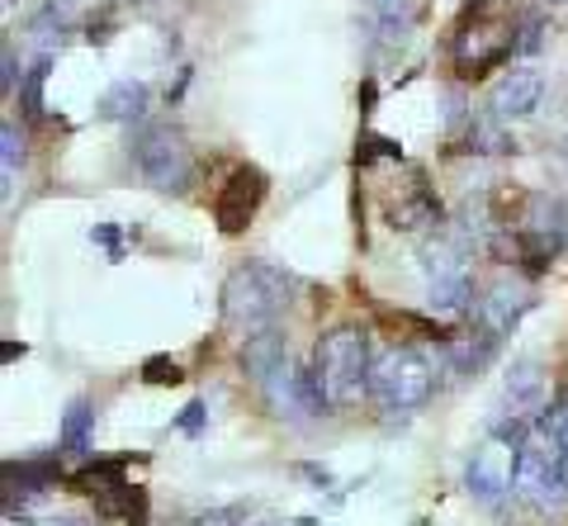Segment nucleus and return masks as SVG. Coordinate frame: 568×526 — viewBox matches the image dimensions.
I'll use <instances>...</instances> for the list:
<instances>
[{
    "mask_svg": "<svg viewBox=\"0 0 568 526\" xmlns=\"http://www.w3.org/2000/svg\"><path fill=\"white\" fill-rule=\"evenodd\" d=\"M517 494L530 507H559L568 498V451L545 417L526 427L517 446Z\"/></svg>",
    "mask_w": 568,
    "mask_h": 526,
    "instance_id": "7ed1b4c3",
    "label": "nucleus"
},
{
    "mask_svg": "<svg viewBox=\"0 0 568 526\" xmlns=\"http://www.w3.org/2000/svg\"><path fill=\"white\" fill-rule=\"evenodd\" d=\"M497 124H503V119H478V124H469V152H493V156H497V152H511V148H517Z\"/></svg>",
    "mask_w": 568,
    "mask_h": 526,
    "instance_id": "412c9836",
    "label": "nucleus"
},
{
    "mask_svg": "<svg viewBox=\"0 0 568 526\" xmlns=\"http://www.w3.org/2000/svg\"><path fill=\"white\" fill-rule=\"evenodd\" d=\"M436 390L432 361L413 346H388L375 356V371H369V398L379 403L384 413H413L422 408Z\"/></svg>",
    "mask_w": 568,
    "mask_h": 526,
    "instance_id": "20e7f679",
    "label": "nucleus"
},
{
    "mask_svg": "<svg viewBox=\"0 0 568 526\" xmlns=\"http://www.w3.org/2000/svg\"><path fill=\"white\" fill-rule=\"evenodd\" d=\"M129 156H133L142 181L156 185V190H185L190 171H194L190 143H185V133L175 124H142L129 138Z\"/></svg>",
    "mask_w": 568,
    "mask_h": 526,
    "instance_id": "39448f33",
    "label": "nucleus"
},
{
    "mask_svg": "<svg viewBox=\"0 0 568 526\" xmlns=\"http://www.w3.org/2000/svg\"><path fill=\"white\" fill-rule=\"evenodd\" d=\"M148 114V85L142 81H114L110 91L100 95V119H114V124H133V119Z\"/></svg>",
    "mask_w": 568,
    "mask_h": 526,
    "instance_id": "4468645a",
    "label": "nucleus"
},
{
    "mask_svg": "<svg viewBox=\"0 0 568 526\" xmlns=\"http://www.w3.org/2000/svg\"><path fill=\"white\" fill-rule=\"evenodd\" d=\"M474 24L465 20L455 33V67L459 77H484L493 67H503L511 52H517V24H503V20H488V0L469 6Z\"/></svg>",
    "mask_w": 568,
    "mask_h": 526,
    "instance_id": "423d86ee",
    "label": "nucleus"
},
{
    "mask_svg": "<svg viewBox=\"0 0 568 526\" xmlns=\"http://www.w3.org/2000/svg\"><path fill=\"white\" fill-rule=\"evenodd\" d=\"M48 67H52V58H39L24 72V81H20V110H24V119H39L43 114V81H48Z\"/></svg>",
    "mask_w": 568,
    "mask_h": 526,
    "instance_id": "aec40b11",
    "label": "nucleus"
},
{
    "mask_svg": "<svg viewBox=\"0 0 568 526\" xmlns=\"http://www.w3.org/2000/svg\"><path fill=\"white\" fill-rule=\"evenodd\" d=\"M530 304L536 300H530L526 285H517V280H497L484 300H478V327H488L493 337H503V332H511L526 318Z\"/></svg>",
    "mask_w": 568,
    "mask_h": 526,
    "instance_id": "9d476101",
    "label": "nucleus"
},
{
    "mask_svg": "<svg viewBox=\"0 0 568 526\" xmlns=\"http://www.w3.org/2000/svg\"><path fill=\"white\" fill-rule=\"evenodd\" d=\"M540 95H545V77L536 72V67H511V72L493 85L488 95V114L493 119H526L540 110Z\"/></svg>",
    "mask_w": 568,
    "mask_h": 526,
    "instance_id": "1a4fd4ad",
    "label": "nucleus"
},
{
    "mask_svg": "<svg viewBox=\"0 0 568 526\" xmlns=\"http://www.w3.org/2000/svg\"><path fill=\"white\" fill-rule=\"evenodd\" d=\"M142 380L148 384H181V365L166 361V356H152V361H142Z\"/></svg>",
    "mask_w": 568,
    "mask_h": 526,
    "instance_id": "b1692460",
    "label": "nucleus"
},
{
    "mask_svg": "<svg viewBox=\"0 0 568 526\" xmlns=\"http://www.w3.org/2000/svg\"><path fill=\"white\" fill-rule=\"evenodd\" d=\"M432 308L440 313V318H455V313L474 308V280H469V271L432 280Z\"/></svg>",
    "mask_w": 568,
    "mask_h": 526,
    "instance_id": "dca6fc26",
    "label": "nucleus"
},
{
    "mask_svg": "<svg viewBox=\"0 0 568 526\" xmlns=\"http://www.w3.org/2000/svg\"><path fill=\"white\" fill-rule=\"evenodd\" d=\"M294 300V275L271 266V261H246L233 275L223 280V323L256 337V332H271L275 318Z\"/></svg>",
    "mask_w": 568,
    "mask_h": 526,
    "instance_id": "f257e3e1",
    "label": "nucleus"
},
{
    "mask_svg": "<svg viewBox=\"0 0 568 526\" xmlns=\"http://www.w3.org/2000/svg\"><path fill=\"white\" fill-rule=\"evenodd\" d=\"M375 14H379V29L388 43L407 39V29H413V0H375Z\"/></svg>",
    "mask_w": 568,
    "mask_h": 526,
    "instance_id": "6ab92c4d",
    "label": "nucleus"
},
{
    "mask_svg": "<svg viewBox=\"0 0 568 526\" xmlns=\"http://www.w3.org/2000/svg\"><path fill=\"white\" fill-rule=\"evenodd\" d=\"M242 507H213V513H204V517H194V522H185V526H242Z\"/></svg>",
    "mask_w": 568,
    "mask_h": 526,
    "instance_id": "393cba45",
    "label": "nucleus"
},
{
    "mask_svg": "<svg viewBox=\"0 0 568 526\" xmlns=\"http://www.w3.org/2000/svg\"><path fill=\"white\" fill-rule=\"evenodd\" d=\"M436 223H440V200H436L426 185H417L413 195H407V200L394 209V227H403V233H417V227H436Z\"/></svg>",
    "mask_w": 568,
    "mask_h": 526,
    "instance_id": "f3484780",
    "label": "nucleus"
},
{
    "mask_svg": "<svg viewBox=\"0 0 568 526\" xmlns=\"http://www.w3.org/2000/svg\"><path fill=\"white\" fill-rule=\"evenodd\" d=\"M503 403H507V423H526V417L545 413V375H540V361H517L511 375L503 384Z\"/></svg>",
    "mask_w": 568,
    "mask_h": 526,
    "instance_id": "9b49d317",
    "label": "nucleus"
},
{
    "mask_svg": "<svg viewBox=\"0 0 568 526\" xmlns=\"http://www.w3.org/2000/svg\"><path fill=\"white\" fill-rule=\"evenodd\" d=\"M91 427H95V408L85 398H77L62 417V451L67 455H85L91 451Z\"/></svg>",
    "mask_w": 568,
    "mask_h": 526,
    "instance_id": "a211bd4d",
    "label": "nucleus"
},
{
    "mask_svg": "<svg viewBox=\"0 0 568 526\" xmlns=\"http://www.w3.org/2000/svg\"><path fill=\"white\" fill-rule=\"evenodd\" d=\"M95 242H104V247L119 256V233H114V227H95Z\"/></svg>",
    "mask_w": 568,
    "mask_h": 526,
    "instance_id": "cd10ccee",
    "label": "nucleus"
},
{
    "mask_svg": "<svg viewBox=\"0 0 568 526\" xmlns=\"http://www.w3.org/2000/svg\"><path fill=\"white\" fill-rule=\"evenodd\" d=\"M175 427L190 432V436H200V427H204V403H190V408L175 417Z\"/></svg>",
    "mask_w": 568,
    "mask_h": 526,
    "instance_id": "a878e982",
    "label": "nucleus"
},
{
    "mask_svg": "<svg viewBox=\"0 0 568 526\" xmlns=\"http://www.w3.org/2000/svg\"><path fill=\"white\" fill-rule=\"evenodd\" d=\"M242 365H246V375L252 380H275L284 365H290V356H284V337L271 327V332H256V337H246L242 346Z\"/></svg>",
    "mask_w": 568,
    "mask_h": 526,
    "instance_id": "ddd939ff",
    "label": "nucleus"
},
{
    "mask_svg": "<svg viewBox=\"0 0 568 526\" xmlns=\"http://www.w3.org/2000/svg\"><path fill=\"white\" fill-rule=\"evenodd\" d=\"M497 342H503V337H493L488 327H474V332H459V337H446V371L455 380L478 375L497 356Z\"/></svg>",
    "mask_w": 568,
    "mask_h": 526,
    "instance_id": "f8f14e48",
    "label": "nucleus"
},
{
    "mask_svg": "<svg viewBox=\"0 0 568 526\" xmlns=\"http://www.w3.org/2000/svg\"><path fill=\"white\" fill-rule=\"evenodd\" d=\"M540 48H545V20H540V14H521V24H517V52H521V58H536Z\"/></svg>",
    "mask_w": 568,
    "mask_h": 526,
    "instance_id": "5701e85b",
    "label": "nucleus"
},
{
    "mask_svg": "<svg viewBox=\"0 0 568 526\" xmlns=\"http://www.w3.org/2000/svg\"><path fill=\"white\" fill-rule=\"evenodd\" d=\"M369 371H375V356H369V342L361 327H332L317 337L313 346V375L317 390L332 408H351L369 394Z\"/></svg>",
    "mask_w": 568,
    "mask_h": 526,
    "instance_id": "f03ea898",
    "label": "nucleus"
},
{
    "mask_svg": "<svg viewBox=\"0 0 568 526\" xmlns=\"http://www.w3.org/2000/svg\"><path fill=\"white\" fill-rule=\"evenodd\" d=\"M43 526H85L81 517H58V522H43Z\"/></svg>",
    "mask_w": 568,
    "mask_h": 526,
    "instance_id": "c85d7f7f",
    "label": "nucleus"
},
{
    "mask_svg": "<svg viewBox=\"0 0 568 526\" xmlns=\"http://www.w3.org/2000/svg\"><path fill=\"white\" fill-rule=\"evenodd\" d=\"M0 162H6V185H14V175L24 171V138L14 124L0 129Z\"/></svg>",
    "mask_w": 568,
    "mask_h": 526,
    "instance_id": "4be33fe9",
    "label": "nucleus"
},
{
    "mask_svg": "<svg viewBox=\"0 0 568 526\" xmlns=\"http://www.w3.org/2000/svg\"><path fill=\"white\" fill-rule=\"evenodd\" d=\"M14 81H20V67H14V52L6 48V72H0V85H6V91H14Z\"/></svg>",
    "mask_w": 568,
    "mask_h": 526,
    "instance_id": "bb28decb",
    "label": "nucleus"
},
{
    "mask_svg": "<svg viewBox=\"0 0 568 526\" xmlns=\"http://www.w3.org/2000/svg\"><path fill=\"white\" fill-rule=\"evenodd\" d=\"M62 479V469H58V461H24V465H6V488L14 494L20 488L24 498H33V494H48L52 484Z\"/></svg>",
    "mask_w": 568,
    "mask_h": 526,
    "instance_id": "2eb2a0df",
    "label": "nucleus"
},
{
    "mask_svg": "<svg viewBox=\"0 0 568 526\" xmlns=\"http://www.w3.org/2000/svg\"><path fill=\"white\" fill-rule=\"evenodd\" d=\"M265 190H271V181H265V171H256V166H237L227 175V185L219 190V200H213L219 233H227V237L246 233V223H252L256 209L265 204Z\"/></svg>",
    "mask_w": 568,
    "mask_h": 526,
    "instance_id": "6e6552de",
    "label": "nucleus"
},
{
    "mask_svg": "<svg viewBox=\"0 0 568 526\" xmlns=\"http://www.w3.org/2000/svg\"><path fill=\"white\" fill-rule=\"evenodd\" d=\"M517 446H521V436L493 432L488 442L474 451V461L465 469V484L484 507H497L507 494H517Z\"/></svg>",
    "mask_w": 568,
    "mask_h": 526,
    "instance_id": "0eeeda50",
    "label": "nucleus"
}]
</instances>
